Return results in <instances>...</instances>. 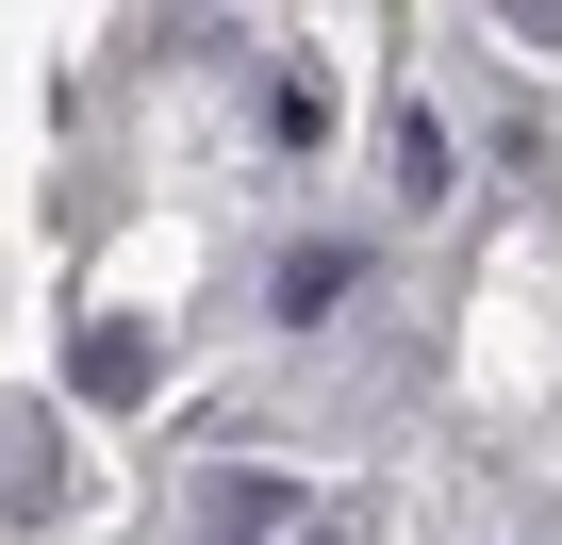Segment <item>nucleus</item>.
Here are the masks:
<instances>
[{"label": "nucleus", "mask_w": 562, "mask_h": 545, "mask_svg": "<svg viewBox=\"0 0 562 545\" xmlns=\"http://www.w3.org/2000/svg\"><path fill=\"white\" fill-rule=\"evenodd\" d=\"M67 381H83L100 413H133V397H149V331H116V315H100V331L67 348Z\"/></svg>", "instance_id": "obj_2"}, {"label": "nucleus", "mask_w": 562, "mask_h": 545, "mask_svg": "<svg viewBox=\"0 0 562 545\" xmlns=\"http://www.w3.org/2000/svg\"><path fill=\"white\" fill-rule=\"evenodd\" d=\"M199 529H215V545H281V529H299V479H265V463H248V479L199 496Z\"/></svg>", "instance_id": "obj_1"}, {"label": "nucleus", "mask_w": 562, "mask_h": 545, "mask_svg": "<svg viewBox=\"0 0 562 545\" xmlns=\"http://www.w3.org/2000/svg\"><path fill=\"white\" fill-rule=\"evenodd\" d=\"M315 545H331V529H315Z\"/></svg>", "instance_id": "obj_4"}, {"label": "nucleus", "mask_w": 562, "mask_h": 545, "mask_svg": "<svg viewBox=\"0 0 562 545\" xmlns=\"http://www.w3.org/2000/svg\"><path fill=\"white\" fill-rule=\"evenodd\" d=\"M348 282H364V264H348V248H299V264H281V315H299V331H315V315H331Z\"/></svg>", "instance_id": "obj_3"}]
</instances>
